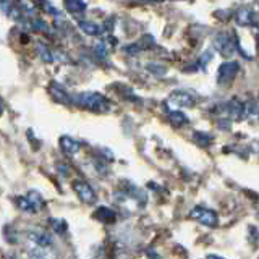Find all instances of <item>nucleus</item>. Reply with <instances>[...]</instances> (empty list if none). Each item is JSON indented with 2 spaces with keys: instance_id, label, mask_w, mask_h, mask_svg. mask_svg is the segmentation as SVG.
<instances>
[{
  "instance_id": "obj_1",
  "label": "nucleus",
  "mask_w": 259,
  "mask_h": 259,
  "mask_svg": "<svg viewBox=\"0 0 259 259\" xmlns=\"http://www.w3.org/2000/svg\"><path fill=\"white\" fill-rule=\"evenodd\" d=\"M75 104H78L79 107H83L86 110L104 113L110 110V102L107 97H104L99 93H81L75 97Z\"/></svg>"
},
{
  "instance_id": "obj_2",
  "label": "nucleus",
  "mask_w": 259,
  "mask_h": 259,
  "mask_svg": "<svg viewBox=\"0 0 259 259\" xmlns=\"http://www.w3.org/2000/svg\"><path fill=\"white\" fill-rule=\"evenodd\" d=\"M240 65L237 62H225L217 70V83L221 86H229L233 83L235 76L238 75Z\"/></svg>"
},
{
  "instance_id": "obj_3",
  "label": "nucleus",
  "mask_w": 259,
  "mask_h": 259,
  "mask_svg": "<svg viewBox=\"0 0 259 259\" xmlns=\"http://www.w3.org/2000/svg\"><path fill=\"white\" fill-rule=\"evenodd\" d=\"M214 47L219 52L225 57H230L235 54V49H237V44H235V39L229 34V32H219V34L214 37Z\"/></svg>"
},
{
  "instance_id": "obj_4",
  "label": "nucleus",
  "mask_w": 259,
  "mask_h": 259,
  "mask_svg": "<svg viewBox=\"0 0 259 259\" xmlns=\"http://www.w3.org/2000/svg\"><path fill=\"white\" fill-rule=\"evenodd\" d=\"M190 215L191 219H194V221H198L199 224L206 227H215L219 224V217L215 214V210H210L206 207H194Z\"/></svg>"
},
{
  "instance_id": "obj_5",
  "label": "nucleus",
  "mask_w": 259,
  "mask_h": 259,
  "mask_svg": "<svg viewBox=\"0 0 259 259\" xmlns=\"http://www.w3.org/2000/svg\"><path fill=\"white\" fill-rule=\"evenodd\" d=\"M73 190H75V193L78 194V198L83 202H86V204H93V202H96V199H97L93 186L86 182H81V180L75 182L73 183Z\"/></svg>"
},
{
  "instance_id": "obj_6",
  "label": "nucleus",
  "mask_w": 259,
  "mask_h": 259,
  "mask_svg": "<svg viewBox=\"0 0 259 259\" xmlns=\"http://www.w3.org/2000/svg\"><path fill=\"white\" fill-rule=\"evenodd\" d=\"M170 105H174L175 109H182V107H193L194 105V99L193 96H190L188 93H183V91H175L168 96V101Z\"/></svg>"
},
{
  "instance_id": "obj_7",
  "label": "nucleus",
  "mask_w": 259,
  "mask_h": 259,
  "mask_svg": "<svg viewBox=\"0 0 259 259\" xmlns=\"http://www.w3.org/2000/svg\"><path fill=\"white\" fill-rule=\"evenodd\" d=\"M235 21H237L238 26H251L254 23V13L251 8L248 7H240L237 12H235Z\"/></svg>"
},
{
  "instance_id": "obj_8",
  "label": "nucleus",
  "mask_w": 259,
  "mask_h": 259,
  "mask_svg": "<svg viewBox=\"0 0 259 259\" xmlns=\"http://www.w3.org/2000/svg\"><path fill=\"white\" fill-rule=\"evenodd\" d=\"M28 238L37 245L39 248H49L52 246V237L46 232H39V230H29L28 232Z\"/></svg>"
},
{
  "instance_id": "obj_9",
  "label": "nucleus",
  "mask_w": 259,
  "mask_h": 259,
  "mask_svg": "<svg viewBox=\"0 0 259 259\" xmlns=\"http://www.w3.org/2000/svg\"><path fill=\"white\" fill-rule=\"evenodd\" d=\"M225 107H227V112H229V115L233 120H241L243 117H245V104H241L237 99L230 101Z\"/></svg>"
},
{
  "instance_id": "obj_10",
  "label": "nucleus",
  "mask_w": 259,
  "mask_h": 259,
  "mask_svg": "<svg viewBox=\"0 0 259 259\" xmlns=\"http://www.w3.org/2000/svg\"><path fill=\"white\" fill-rule=\"evenodd\" d=\"M60 148L65 154H67V156H75V154L79 151V143L75 141L70 136H62L60 138Z\"/></svg>"
},
{
  "instance_id": "obj_11",
  "label": "nucleus",
  "mask_w": 259,
  "mask_h": 259,
  "mask_svg": "<svg viewBox=\"0 0 259 259\" xmlns=\"http://www.w3.org/2000/svg\"><path fill=\"white\" fill-rule=\"evenodd\" d=\"M51 94L52 97L57 101V102H60V104H71V97L70 94L65 91V89L60 86V84H57V83H52L51 84Z\"/></svg>"
},
{
  "instance_id": "obj_12",
  "label": "nucleus",
  "mask_w": 259,
  "mask_h": 259,
  "mask_svg": "<svg viewBox=\"0 0 259 259\" xmlns=\"http://www.w3.org/2000/svg\"><path fill=\"white\" fill-rule=\"evenodd\" d=\"M94 217L97 219V221L104 222V224H113L117 221V214L109 207H99L94 212Z\"/></svg>"
},
{
  "instance_id": "obj_13",
  "label": "nucleus",
  "mask_w": 259,
  "mask_h": 259,
  "mask_svg": "<svg viewBox=\"0 0 259 259\" xmlns=\"http://www.w3.org/2000/svg\"><path fill=\"white\" fill-rule=\"evenodd\" d=\"M63 4L70 13H81L86 10L84 0H63Z\"/></svg>"
},
{
  "instance_id": "obj_14",
  "label": "nucleus",
  "mask_w": 259,
  "mask_h": 259,
  "mask_svg": "<svg viewBox=\"0 0 259 259\" xmlns=\"http://www.w3.org/2000/svg\"><path fill=\"white\" fill-rule=\"evenodd\" d=\"M168 120H170V123H172L174 126H183V125L188 123V117H186L185 113L180 112V110H174L168 115Z\"/></svg>"
},
{
  "instance_id": "obj_15",
  "label": "nucleus",
  "mask_w": 259,
  "mask_h": 259,
  "mask_svg": "<svg viewBox=\"0 0 259 259\" xmlns=\"http://www.w3.org/2000/svg\"><path fill=\"white\" fill-rule=\"evenodd\" d=\"M16 207H18L20 210H23V212H28V214H34L36 212V209L34 206L31 204V201L28 199V196H20V198H16Z\"/></svg>"
},
{
  "instance_id": "obj_16",
  "label": "nucleus",
  "mask_w": 259,
  "mask_h": 259,
  "mask_svg": "<svg viewBox=\"0 0 259 259\" xmlns=\"http://www.w3.org/2000/svg\"><path fill=\"white\" fill-rule=\"evenodd\" d=\"M79 29H83V32H86V34L89 36H97L101 34V28L97 26L96 23H91V21H79Z\"/></svg>"
},
{
  "instance_id": "obj_17",
  "label": "nucleus",
  "mask_w": 259,
  "mask_h": 259,
  "mask_svg": "<svg viewBox=\"0 0 259 259\" xmlns=\"http://www.w3.org/2000/svg\"><path fill=\"white\" fill-rule=\"evenodd\" d=\"M26 196H28V199L31 201V204L34 206L36 212H37V210H40V209L44 207V199H42V196H40V194H39L37 191L31 190V191H29V193L26 194Z\"/></svg>"
},
{
  "instance_id": "obj_18",
  "label": "nucleus",
  "mask_w": 259,
  "mask_h": 259,
  "mask_svg": "<svg viewBox=\"0 0 259 259\" xmlns=\"http://www.w3.org/2000/svg\"><path fill=\"white\" fill-rule=\"evenodd\" d=\"M193 140L198 146H201V148H207V146L210 144V141H212V138L206 133H202V132H196L193 135Z\"/></svg>"
},
{
  "instance_id": "obj_19",
  "label": "nucleus",
  "mask_w": 259,
  "mask_h": 259,
  "mask_svg": "<svg viewBox=\"0 0 259 259\" xmlns=\"http://www.w3.org/2000/svg\"><path fill=\"white\" fill-rule=\"evenodd\" d=\"M51 224L57 233H65V230H67V224H65V221H60V219H52Z\"/></svg>"
},
{
  "instance_id": "obj_20",
  "label": "nucleus",
  "mask_w": 259,
  "mask_h": 259,
  "mask_svg": "<svg viewBox=\"0 0 259 259\" xmlns=\"http://www.w3.org/2000/svg\"><path fill=\"white\" fill-rule=\"evenodd\" d=\"M29 259H47V256H46V253H42V251H40V248L37 246L36 249H32L31 253H29Z\"/></svg>"
},
{
  "instance_id": "obj_21",
  "label": "nucleus",
  "mask_w": 259,
  "mask_h": 259,
  "mask_svg": "<svg viewBox=\"0 0 259 259\" xmlns=\"http://www.w3.org/2000/svg\"><path fill=\"white\" fill-rule=\"evenodd\" d=\"M207 259H225V257L219 256V254H209V256H207Z\"/></svg>"
},
{
  "instance_id": "obj_22",
  "label": "nucleus",
  "mask_w": 259,
  "mask_h": 259,
  "mask_svg": "<svg viewBox=\"0 0 259 259\" xmlns=\"http://www.w3.org/2000/svg\"><path fill=\"white\" fill-rule=\"evenodd\" d=\"M4 112V104H2V101H0V113Z\"/></svg>"
},
{
  "instance_id": "obj_23",
  "label": "nucleus",
  "mask_w": 259,
  "mask_h": 259,
  "mask_svg": "<svg viewBox=\"0 0 259 259\" xmlns=\"http://www.w3.org/2000/svg\"><path fill=\"white\" fill-rule=\"evenodd\" d=\"M256 4H257V7H259V0H256Z\"/></svg>"
}]
</instances>
